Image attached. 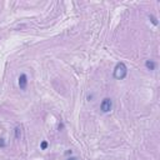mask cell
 Instances as JSON below:
<instances>
[{
  "instance_id": "7a4b0ae2",
  "label": "cell",
  "mask_w": 160,
  "mask_h": 160,
  "mask_svg": "<svg viewBox=\"0 0 160 160\" xmlns=\"http://www.w3.org/2000/svg\"><path fill=\"white\" fill-rule=\"evenodd\" d=\"M100 109H101L103 113H109L113 109V101H111V99L105 98L104 100L101 101V104H100Z\"/></svg>"
},
{
  "instance_id": "ba28073f",
  "label": "cell",
  "mask_w": 160,
  "mask_h": 160,
  "mask_svg": "<svg viewBox=\"0 0 160 160\" xmlns=\"http://www.w3.org/2000/svg\"><path fill=\"white\" fill-rule=\"evenodd\" d=\"M5 145L6 143L4 142V139H0V148H5Z\"/></svg>"
},
{
  "instance_id": "9c48e42d",
  "label": "cell",
  "mask_w": 160,
  "mask_h": 160,
  "mask_svg": "<svg viewBox=\"0 0 160 160\" xmlns=\"http://www.w3.org/2000/svg\"><path fill=\"white\" fill-rule=\"evenodd\" d=\"M67 160H78V159H76V158H74V156H72V158H68Z\"/></svg>"
},
{
  "instance_id": "3957f363",
  "label": "cell",
  "mask_w": 160,
  "mask_h": 160,
  "mask_svg": "<svg viewBox=\"0 0 160 160\" xmlns=\"http://www.w3.org/2000/svg\"><path fill=\"white\" fill-rule=\"evenodd\" d=\"M19 88L21 89V90H25L26 89V85H28V76L26 74H21L20 76H19Z\"/></svg>"
},
{
  "instance_id": "5b68a950",
  "label": "cell",
  "mask_w": 160,
  "mask_h": 160,
  "mask_svg": "<svg viewBox=\"0 0 160 160\" xmlns=\"http://www.w3.org/2000/svg\"><path fill=\"white\" fill-rule=\"evenodd\" d=\"M21 138V128L16 126L15 128V139H20Z\"/></svg>"
},
{
  "instance_id": "52a82bcc",
  "label": "cell",
  "mask_w": 160,
  "mask_h": 160,
  "mask_svg": "<svg viewBox=\"0 0 160 160\" xmlns=\"http://www.w3.org/2000/svg\"><path fill=\"white\" fill-rule=\"evenodd\" d=\"M150 20H152V23L154 25H158V21H156V19H155L153 15H150Z\"/></svg>"
},
{
  "instance_id": "277c9868",
  "label": "cell",
  "mask_w": 160,
  "mask_h": 160,
  "mask_svg": "<svg viewBox=\"0 0 160 160\" xmlns=\"http://www.w3.org/2000/svg\"><path fill=\"white\" fill-rule=\"evenodd\" d=\"M145 67H147L148 70H155V68H156V64H155L153 60H147V62H145Z\"/></svg>"
},
{
  "instance_id": "8992f818",
  "label": "cell",
  "mask_w": 160,
  "mask_h": 160,
  "mask_svg": "<svg viewBox=\"0 0 160 160\" xmlns=\"http://www.w3.org/2000/svg\"><path fill=\"white\" fill-rule=\"evenodd\" d=\"M40 148L43 149V150H45L46 148H48V143H46V142H43V143L40 144Z\"/></svg>"
},
{
  "instance_id": "6da1fadb",
  "label": "cell",
  "mask_w": 160,
  "mask_h": 160,
  "mask_svg": "<svg viewBox=\"0 0 160 160\" xmlns=\"http://www.w3.org/2000/svg\"><path fill=\"white\" fill-rule=\"evenodd\" d=\"M126 74H128V68H126V65L124 63H118L114 68V73H113L114 78L116 80H123L126 76Z\"/></svg>"
}]
</instances>
